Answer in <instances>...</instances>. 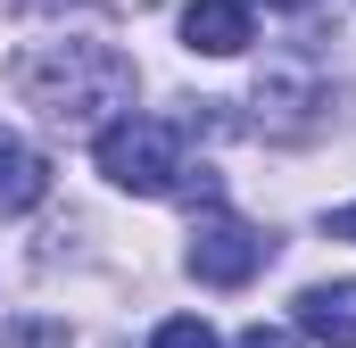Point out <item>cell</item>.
I'll return each mask as SVG.
<instances>
[{"mask_svg": "<svg viewBox=\"0 0 356 348\" xmlns=\"http://www.w3.org/2000/svg\"><path fill=\"white\" fill-rule=\"evenodd\" d=\"M266 8H315V0H266Z\"/></svg>", "mask_w": 356, "mask_h": 348, "instance_id": "obj_10", "label": "cell"}, {"mask_svg": "<svg viewBox=\"0 0 356 348\" xmlns=\"http://www.w3.org/2000/svg\"><path fill=\"white\" fill-rule=\"evenodd\" d=\"M182 42L207 50V58H241L257 42V17H249V0H191L182 8Z\"/></svg>", "mask_w": 356, "mask_h": 348, "instance_id": "obj_4", "label": "cell"}, {"mask_svg": "<svg viewBox=\"0 0 356 348\" xmlns=\"http://www.w3.org/2000/svg\"><path fill=\"white\" fill-rule=\"evenodd\" d=\"M149 348H216V332H207L199 315H166V324L149 332Z\"/></svg>", "mask_w": 356, "mask_h": 348, "instance_id": "obj_7", "label": "cell"}, {"mask_svg": "<svg viewBox=\"0 0 356 348\" xmlns=\"http://www.w3.org/2000/svg\"><path fill=\"white\" fill-rule=\"evenodd\" d=\"M298 332L323 348H356V282H307L298 290Z\"/></svg>", "mask_w": 356, "mask_h": 348, "instance_id": "obj_5", "label": "cell"}, {"mask_svg": "<svg viewBox=\"0 0 356 348\" xmlns=\"http://www.w3.org/2000/svg\"><path fill=\"white\" fill-rule=\"evenodd\" d=\"M42 199H50V158L25 150L17 133H0V216H25Z\"/></svg>", "mask_w": 356, "mask_h": 348, "instance_id": "obj_6", "label": "cell"}, {"mask_svg": "<svg viewBox=\"0 0 356 348\" xmlns=\"http://www.w3.org/2000/svg\"><path fill=\"white\" fill-rule=\"evenodd\" d=\"M323 224H332V241H356V207H332Z\"/></svg>", "mask_w": 356, "mask_h": 348, "instance_id": "obj_9", "label": "cell"}, {"mask_svg": "<svg viewBox=\"0 0 356 348\" xmlns=\"http://www.w3.org/2000/svg\"><path fill=\"white\" fill-rule=\"evenodd\" d=\"M91 158H99V174L116 182V191H133V199H175L182 191V133L166 125V116H116L99 141H91Z\"/></svg>", "mask_w": 356, "mask_h": 348, "instance_id": "obj_2", "label": "cell"}, {"mask_svg": "<svg viewBox=\"0 0 356 348\" xmlns=\"http://www.w3.org/2000/svg\"><path fill=\"white\" fill-rule=\"evenodd\" d=\"M241 348H298V332H273V324H249V332H241Z\"/></svg>", "mask_w": 356, "mask_h": 348, "instance_id": "obj_8", "label": "cell"}, {"mask_svg": "<svg viewBox=\"0 0 356 348\" xmlns=\"http://www.w3.org/2000/svg\"><path fill=\"white\" fill-rule=\"evenodd\" d=\"M8 84H17V100L42 125L99 141L116 116H133V84L141 75H133V58L116 42H33V50H17Z\"/></svg>", "mask_w": 356, "mask_h": 348, "instance_id": "obj_1", "label": "cell"}, {"mask_svg": "<svg viewBox=\"0 0 356 348\" xmlns=\"http://www.w3.org/2000/svg\"><path fill=\"white\" fill-rule=\"evenodd\" d=\"M273 258V241L257 224H241V216H224V207H207L199 224H191V274L199 282H216V290H241V282H257V265Z\"/></svg>", "mask_w": 356, "mask_h": 348, "instance_id": "obj_3", "label": "cell"}]
</instances>
